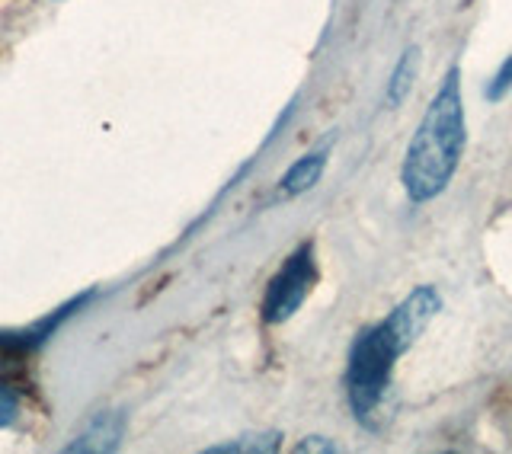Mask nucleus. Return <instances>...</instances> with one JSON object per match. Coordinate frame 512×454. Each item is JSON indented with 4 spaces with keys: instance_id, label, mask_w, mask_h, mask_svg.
Instances as JSON below:
<instances>
[{
    "instance_id": "nucleus-1",
    "label": "nucleus",
    "mask_w": 512,
    "mask_h": 454,
    "mask_svg": "<svg viewBox=\"0 0 512 454\" xmlns=\"http://www.w3.org/2000/svg\"><path fill=\"white\" fill-rule=\"evenodd\" d=\"M439 307H442L439 291L432 285H420L381 323L359 333V339L352 343L349 365H346V397L352 416L365 429L381 426L394 365L420 339V333L429 327V320L439 314Z\"/></svg>"
},
{
    "instance_id": "nucleus-2",
    "label": "nucleus",
    "mask_w": 512,
    "mask_h": 454,
    "mask_svg": "<svg viewBox=\"0 0 512 454\" xmlns=\"http://www.w3.org/2000/svg\"><path fill=\"white\" fill-rule=\"evenodd\" d=\"M464 100H461V71L445 74L439 93L432 96L426 116L416 128L407 148L400 180L413 202H429L448 186L464 154Z\"/></svg>"
},
{
    "instance_id": "nucleus-3",
    "label": "nucleus",
    "mask_w": 512,
    "mask_h": 454,
    "mask_svg": "<svg viewBox=\"0 0 512 454\" xmlns=\"http://www.w3.org/2000/svg\"><path fill=\"white\" fill-rule=\"evenodd\" d=\"M317 285V259L314 243L301 247L285 259L282 269L269 279L266 298H263V320L266 323H285L298 314V307L308 301V295Z\"/></svg>"
},
{
    "instance_id": "nucleus-4",
    "label": "nucleus",
    "mask_w": 512,
    "mask_h": 454,
    "mask_svg": "<svg viewBox=\"0 0 512 454\" xmlns=\"http://www.w3.org/2000/svg\"><path fill=\"white\" fill-rule=\"evenodd\" d=\"M122 432H125L122 413H100L96 419H90L87 429L80 432L64 451H71V454H106V451H116L122 445Z\"/></svg>"
},
{
    "instance_id": "nucleus-5",
    "label": "nucleus",
    "mask_w": 512,
    "mask_h": 454,
    "mask_svg": "<svg viewBox=\"0 0 512 454\" xmlns=\"http://www.w3.org/2000/svg\"><path fill=\"white\" fill-rule=\"evenodd\" d=\"M324 167H327V148H317L311 154L298 157L295 164L288 167V173L282 176L279 192H282V196H301V192H308L320 180Z\"/></svg>"
},
{
    "instance_id": "nucleus-6",
    "label": "nucleus",
    "mask_w": 512,
    "mask_h": 454,
    "mask_svg": "<svg viewBox=\"0 0 512 454\" xmlns=\"http://www.w3.org/2000/svg\"><path fill=\"white\" fill-rule=\"evenodd\" d=\"M42 343L32 330H20V333H0V381H7L13 375H20V368L26 362V355L32 349H39Z\"/></svg>"
},
{
    "instance_id": "nucleus-7",
    "label": "nucleus",
    "mask_w": 512,
    "mask_h": 454,
    "mask_svg": "<svg viewBox=\"0 0 512 454\" xmlns=\"http://www.w3.org/2000/svg\"><path fill=\"white\" fill-rule=\"evenodd\" d=\"M416 61H420V52H416V48H407V52L400 55L397 68H394V74H391V84H388V106H400V103H404V96H407L410 87H413Z\"/></svg>"
},
{
    "instance_id": "nucleus-8",
    "label": "nucleus",
    "mask_w": 512,
    "mask_h": 454,
    "mask_svg": "<svg viewBox=\"0 0 512 454\" xmlns=\"http://www.w3.org/2000/svg\"><path fill=\"white\" fill-rule=\"evenodd\" d=\"M279 432H260V435H240L234 442H224V445H212L208 451L212 454H237V451H260V454H269L279 448Z\"/></svg>"
},
{
    "instance_id": "nucleus-9",
    "label": "nucleus",
    "mask_w": 512,
    "mask_h": 454,
    "mask_svg": "<svg viewBox=\"0 0 512 454\" xmlns=\"http://www.w3.org/2000/svg\"><path fill=\"white\" fill-rule=\"evenodd\" d=\"M16 410H20V403H16L13 387L7 381H0V429L16 423Z\"/></svg>"
},
{
    "instance_id": "nucleus-10",
    "label": "nucleus",
    "mask_w": 512,
    "mask_h": 454,
    "mask_svg": "<svg viewBox=\"0 0 512 454\" xmlns=\"http://www.w3.org/2000/svg\"><path fill=\"white\" fill-rule=\"evenodd\" d=\"M512 87V55L506 58V64H503V68H500V74H496V80H493V84H490V90H487V96H490V100H500V96L506 93Z\"/></svg>"
},
{
    "instance_id": "nucleus-11",
    "label": "nucleus",
    "mask_w": 512,
    "mask_h": 454,
    "mask_svg": "<svg viewBox=\"0 0 512 454\" xmlns=\"http://www.w3.org/2000/svg\"><path fill=\"white\" fill-rule=\"evenodd\" d=\"M298 451H336V445L330 439H324V435H311V439L298 442Z\"/></svg>"
}]
</instances>
